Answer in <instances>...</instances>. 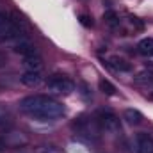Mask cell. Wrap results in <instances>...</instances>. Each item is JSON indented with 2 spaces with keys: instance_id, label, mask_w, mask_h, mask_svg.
I'll return each instance as SVG.
<instances>
[{
  "instance_id": "obj_4",
  "label": "cell",
  "mask_w": 153,
  "mask_h": 153,
  "mask_svg": "<svg viewBox=\"0 0 153 153\" xmlns=\"http://www.w3.org/2000/svg\"><path fill=\"white\" fill-rule=\"evenodd\" d=\"M73 128L76 130V134L87 135V137H96L98 132H100V126H98L96 119L94 117L93 119H87L85 116H82V117H78V119L73 121Z\"/></svg>"
},
{
  "instance_id": "obj_7",
  "label": "cell",
  "mask_w": 153,
  "mask_h": 153,
  "mask_svg": "<svg viewBox=\"0 0 153 153\" xmlns=\"http://www.w3.org/2000/svg\"><path fill=\"white\" fill-rule=\"evenodd\" d=\"M134 84L144 91H153V71L152 70H144L141 73H137L134 78Z\"/></svg>"
},
{
  "instance_id": "obj_15",
  "label": "cell",
  "mask_w": 153,
  "mask_h": 153,
  "mask_svg": "<svg viewBox=\"0 0 153 153\" xmlns=\"http://www.w3.org/2000/svg\"><path fill=\"white\" fill-rule=\"evenodd\" d=\"M103 20H105V23L109 25V27H117L119 25V16L116 14L114 11H109V13H105V16H103Z\"/></svg>"
},
{
  "instance_id": "obj_17",
  "label": "cell",
  "mask_w": 153,
  "mask_h": 153,
  "mask_svg": "<svg viewBox=\"0 0 153 153\" xmlns=\"http://www.w3.org/2000/svg\"><path fill=\"white\" fill-rule=\"evenodd\" d=\"M130 23H132L134 27H137V29H143V27H144V23H143L139 18H135V16H130Z\"/></svg>"
},
{
  "instance_id": "obj_8",
  "label": "cell",
  "mask_w": 153,
  "mask_h": 153,
  "mask_svg": "<svg viewBox=\"0 0 153 153\" xmlns=\"http://www.w3.org/2000/svg\"><path fill=\"white\" fill-rule=\"evenodd\" d=\"M13 50L16 52V53H20L22 57H32V55H38V52H36V46L32 45V43H29L27 39H18V43L13 46Z\"/></svg>"
},
{
  "instance_id": "obj_2",
  "label": "cell",
  "mask_w": 153,
  "mask_h": 153,
  "mask_svg": "<svg viewBox=\"0 0 153 153\" xmlns=\"http://www.w3.org/2000/svg\"><path fill=\"white\" fill-rule=\"evenodd\" d=\"M96 123L100 126V130L103 132H109V134H117L121 132V123H119V117L112 112V111H107V109H100L96 112Z\"/></svg>"
},
{
  "instance_id": "obj_6",
  "label": "cell",
  "mask_w": 153,
  "mask_h": 153,
  "mask_svg": "<svg viewBox=\"0 0 153 153\" xmlns=\"http://www.w3.org/2000/svg\"><path fill=\"white\" fill-rule=\"evenodd\" d=\"M134 153H153V137L146 132H139L134 137Z\"/></svg>"
},
{
  "instance_id": "obj_12",
  "label": "cell",
  "mask_w": 153,
  "mask_h": 153,
  "mask_svg": "<svg viewBox=\"0 0 153 153\" xmlns=\"http://www.w3.org/2000/svg\"><path fill=\"white\" fill-rule=\"evenodd\" d=\"M123 119H126L128 125H141L144 117H143V114H141L137 109H126V111L123 112Z\"/></svg>"
},
{
  "instance_id": "obj_18",
  "label": "cell",
  "mask_w": 153,
  "mask_h": 153,
  "mask_svg": "<svg viewBox=\"0 0 153 153\" xmlns=\"http://www.w3.org/2000/svg\"><path fill=\"white\" fill-rule=\"evenodd\" d=\"M4 64H5V57H4V55H2V53H0V68H2V66H4Z\"/></svg>"
},
{
  "instance_id": "obj_11",
  "label": "cell",
  "mask_w": 153,
  "mask_h": 153,
  "mask_svg": "<svg viewBox=\"0 0 153 153\" xmlns=\"http://www.w3.org/2000/svg\"><path fill=\"white\" fill-rule=\"evenodd\" d=\"M23 68L25 71H41V66H43V61L39 55H32V57H23Z\"/></svg>"
},
{
  "instance_id": "obj_14",
  "label": "cell",
  "mask_w": 153,
  "mask_h": 153,
  "mask_svg": "<svg viewBox=\"0 0 153 153\" xmlns=\"http://www.w3.org/2000/svg\"><path fill=\"white\" fill-rule=\"evenodd\" d=\"M98 87H100V91H102L103 94H107V96H114V94H116L114 84H112V82H109V80H105V78H100Z\"/></svg>"
},
{
  "instance_id": "obj_16",
  "label": "cell",
  "mask_w": 153,
  "mask_h": 153,
  "mask_svg": "<svg viewBox=\"0 0 153 153\" xmlns=\"http://www.w3.org/2000/svg\"><path fill=\"white\" fill-rule=\"evenodd\" d=\"M78 20H80V23H82L84 27H87V29H89V27H93V20H91L87 14H80V16H78Z\"/></svg>"
},
{
  "instance_id": "obj_9",
  "label": "cell",
  "mask_w": 153,
  "mask_h": 153,
  "mask_svg": "<svg viewBox=\"0 0 153 153\" xmlns=\"http://www.w3.org/2000/svg\"><path fill=\"white\" fill-rule=\"evenodd\" d=\"M109 66H111L114 71H119V73H128V71H132V64H130L128 61H125L123 57H119V55L109 57Z\"/></svg>"
},
{
  "instance_id": "obj_13",
  "label": "cell",
  "mask_w": 153,
  "mask_h": 153,
  "mask_svg": "<svg viewBox=\"0 0 153 153\" xmlns=\"http://www.w3.org/2000/svg\"><path fill=\"white\" fill-rule=\"evenodd\" d=\"M137 50L141 55L144 57H153V38H144L139 41L137 45Z\"/></svg>"
},
{
  "instance_id": "obj_10",
  "label": "cell",
  "mask_w": 153,
  "mask_h": 153,
  "mask_svg": "<svg viewBox=\"0 0 153 153\" xmlns=\"http://www.w3.org/2000/svg\"><path fill=\"white\" fill-rule=\"evenodd\" d=\"M41 80H43L41 71H25V73H22V76H20V82L23 85H29V87L38 85Z\"/></svg>"
},
{
  "instance_id": "obj_1",
  "label": "cell",
  "mask_w": 153,
  "mask_h": 153,
  "mask_svg": "<svg viewBox=\"0 0 153 153\" xmlns=\"http://www.w3.org/2000/svg\"><path fill=\"white\" fill-rule=\"evenodd\" d=\"M20 111L36 121H53L64 116V107L57 100L46 94H32L25 96L20 102Z\"/></svg>"
},
{
  "instance_id": "obj_3",
  "label": "cell",
  "mask_w": 153,
  "mask_h": 153,
  "mask_svg": "<svg viewBox=\"0 0 153 153\" xmlns=\"http://www.w3.org/2000/svg\"><path fill=\"white\" fill-rule=\"evenodd\" d=\"M46 87L52 93H57V94H71L75 91V84L70 78L61 76V75H55V76H52V78H48Z\"/></svg>"
},
{
  "instance_id": "obj_5",
  "label": "cell",
  "mask_w": 153,
  "mask_h": 153,
  "mask_svg": "<svg viewBox=\"0 0 153 153\" xmlns=\"http://www.w3.org/2000/svg\"><path fill=\"white\" fill-rule=\"evenodd\" d=\"M22 38H23V30L20 29V25L0 14V39H22Z\"/></svg>"
}]
</instances>
